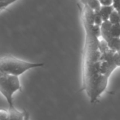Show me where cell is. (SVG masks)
<instances>
[{
  "instance_id": "6da1fadb",
  "label": "cell",
  "mask_w": 120,
  "mask_h": 120,
  "mask_svg": "<svg viewBox=\"0 0 120 120\" xmlns=\"http://www.w3.org/2000/svg\"><path fill=\"white\" fill-rule=\"evenodd\" d=\"M82 24L85 31V40L82 55V89L90 100L100 76L101 52L98 38L92 29L95 12L87 5H79Z\"/></svg>"
},
{
  "instance_id": "7a4b0ae2",
  "label": "cell",
  "mask_w": 120,
  "mask_h": 120,
  "mask_svg": "<svg viewBox=\"0 0 120 120\" xmlns=\"http://www.w3.org/2000/svg\"><path fill=\"white\" fill-rule=\"evenodd\" d=\"M43 63L28 62L8 55L0 59V72L19 76L29 69L43 67Z\"/></svg>"
},
{
  "instance_id": "3957f363",
  "label": "cell",
  "mask_w": 120,
  "mask_h": 120,
  "mask_svg": "<svg viewBox=\"0 0 120 120\" xmlns=\"http://www.w3.org/2000/svg\"><path fill=\"white\" fill-rule=\"evenodd\" d=\"M19 76L0 72V91L5 98L8 107L14 106L13 95L18 91L21 90Z\"/></svg>"
},
{
  "instance_id": "277c9868",
  "label": "cell",
  "mask_w": 120,
  "mask_h": 120,
  "mask_svg": "<svg viewBox=\"0 0 120 120\" xmlns=\"http://www.w3.org/2000/svg\"><path fill=\"white\" fill-rule=\"evenodd\" d=\"M111 27L112 24L108 20L104 21L101 25V36L103 40L109 42L112 38L111 35Z\"/></svg>"
},
{
  "instance_id": "5b68a950",
  "label": "cell",
  "mask_w": 120,
  "mask_h": 120,
  "mask_svg": "<svg viewBox=\"0 0 120 120\" xmlns=\"http://www.w3.org/2000/svg\"><path fill=\"white\" fill-rule=\"evenodd\" d=\"M8 111L9 114V120H23L24 119V110L21 112L18 110L15 107H13L9 108Z\"/></svg>"
},
{
  "instance_id": "8992f818",
  "label": "cell",
  "mask_w": 120,
  "mask_h": 120,
  "mask_svg": "<svg viewBox=\"0 0 120 120\" xmlns=\"http://www.w3.org/2000/svg\"><path fill=\"white\" fill-rule=\"evenodd\" d=\"M114 9H115L112 5L110 6H101L98 12L101 16L103 21L109 20V18H110L111 13Z\"/></svg>"
},
{
  "instance_id": "52a82bcc",
  "label": "cell",
  "mask_w": 120,
  "mask_h": 120,
  "mask_svg": "<svg viewBox=\"0 0 120 120\" xmlns=\"http://www.w3.org/2000/svg\"><path fill=\"white\" fill-rule=\"evenodd\" d=\"M107 44L109 48L114 51H118L120 49V38L112 37Z\"/></svg>"
},
{
  "instance_id": "ba28073f",
  "label": "cell",
  "mask_w": 120,
  "mask_h": 120,
  "mask_svg": "<svg viewBox=\"0 0 120 120\" xmlns=\"http://www.w3.org/2000/svg\"><path fill=\"white\" fill-rule=\"evenodd\" d=\"M87 5L95 12L99 11L102 6L99 0H88Z\"/></svg>"
},
{
  "instance_id": "9c48e42d",
  "label": "cell",
  "mask_w": 120,
  "mask_h": 120,
  "mask_svg": "<svg viewBox=\"0 0 120 120\" xmlns=\"http://www.w3.org/2000/svg\"><path fill=\"white\" fill-rule=\"evenodd\" d=\"M109 21L111 22L112 24H115L120 23V15L118 11L116 9L112 11L109 18Z\"/></svg>"
},
{
  "instance_id": "30bf717a",
  "label": "cell",
  "mask_w": 120,
  "mask_h": 120,
  "mask_svg": "<svg viewBox=\"0 0 120 120\" xmlns=\"http://www.w3.org/2000/svg\"><path fill=\"white\" fill-rule=\"evenodd\" d=\"M111 35L112 37L120 38V22L112 24L111 27Z\"/></svg>"
},
{
  "instance_id": "8fae6325",
  "label": "cell",
  "mask_w": 120,
  "mask_h": 120,
  "mask_svg": "<svg viewBox=\"0 0 120 120\" xmlns=\"http://www.w3.org/2000/svg\"><path fill=\"white\" fill-rule=\"evenodd\" d=\"M19 0H0V11L2 12L8 6Z\"/></svg>"
},
{
  "instance_id": "7c38bea8",
  "label": "cell",
  "mask_w": 120,
  "mask_h": 120,
  "mask_svg": "<svg viewBox=\"0 0 120 120\" xmlns=\"http://www.w3.org/2000/svg\"><path fill=\"white\" fill-rule=\"evenodd\" d=\"M103 22H104V21H103V18H102L100 14H99V12H95L94 18V24L101 26Z\"/></svg>"
},
{
  "instance_id": "4fadbf2b",
  "label": "cell",
  "mask_w": 120,
  "mask_h": 120,
  "mask_svg": "<svg viewBox=\"0 0 120 120\" xmlns=\"http://www.w3.org/2000/svg\"><path fill=\"white\" fill-rule=\"evenodd\" d=\"M93 31L97 37L99 38L100 36H101V26L94 24L92 27Z\"/></svg>"
},
{
  "instance_id": "5bb4252c",
  "label": "cell",
  "mask_w": 120,
  "mask_h": 120,
  "mask_svg": "<svg viewBox=\"0 0 120 120\" xmlns=\"http://www.w3.org/2000/svg\"><path fill=\"white\" fill-rule=\"evenodd\" d=\"M9 114L8 111L1 109L0 110V120H9Z\"/></svg>"
},
{
  "instance_id": "9a60e30c",
  "label": "cell",
  "mask_w": 120,
  "mask_h": 120,
  "mask_svg": "<svg viewBox=\"0 0 120 120\" xmlns=\"http://www.w3.org/2000/svg\"><path fill=\"white\" fill-rule=\"evenodd\" d=\"M114 59L117 67H120V49L118 51L115 52L114 55Z\"/></svg>"
},
{
  "instance_id": "2e32d148",
  "label": "cell",
  "mask_w": 120,
  "mask_h": 120,
  "mask_svg": "<svg viewBox=\"0 0 120 120\" xmlns=\"http://www.w3.org/2000/svg\"><path fill=\"white\" fill-rule=\"evenodd\" d=\"M102 6L112 5L113 4V0H99Z\"/></svg>"
},
{
  "instance_id": "e0dca14e",
  "label": "cell",
  "mask_w": 120,
  "mask_h": 120,
  "mask_svg": "<svg viewBox=\"0 0 120 120\" xmlns=\"http://www.w3.org/2000/svg\"><path fill=\"white\" fill-rule=\"evenodd\" d=\"M25 112V116L23 120H30V114L29 112L26 109H23Z\"/></svg>"
},
{
  "instance_id": "ac0fdd59",
  "label": "cell",
  "mask_w": 120,
  "mask_h": 120,
  "mask_svg": "<svg viewBox=\"0 0 120 120\" xmlns=\"http://www.w3.org/2000/svg\"><path fill=\"white\" fill-rule=\"evenodd\" d=\"M88 0H80V4L82 5H85L87 4Z\"/></svg>"
}]
</instances>
